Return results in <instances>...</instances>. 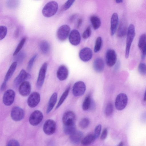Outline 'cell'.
I'll return each mask as SVG.
<instances>
[{
    "label": "cell",
    "mask_w": 146,
    "mask_h": 146,
    "mask_svg": "<svg viewBox=\"0 0 146 146\" xmlns=\"http://www.w3.org/2000/svg\"><path fill=\"white\" fill-rule=\"evenodd\" d=\"M68 74V71L67 68L64 65H61L58 68L57 72V76L60 81L66 80Z\"/></svg>",
    "instance_id": "20"
},
{
    "label": "cell",
    "mask_w": 146,
    "mask_h": 146,
    "mask_svg": "<svg viewBox=\"0 0 146 146\" xmlns=\"http://www.w3.org/2000/svg\"><path fill=\"white\" fill-rule=\"evenodd\" d=\"M82 23V20L81 19H78L77 23V26L78 27H79L81 25Z\"/></svg>",
    "instance_id": "45"
},
{
    "label": "cell",
    "mask_w": 146,
    "mask_h": 146,
    "mask_svg": "<svg viewBox=\"0 0 146 146\" xmlns=\"http://www.w3.org/2000/svg\"><path fill=\"white\" fill-rule=\"evenodd\" d=\"M26 40V38L24 37L20 41L13 53V56H16L19 52L24 44Z\"/></svg>",
    "instance_id": "33"
},
{
    "label": "cell",
    "mask_w": 146,
    "mask_h": 146,
    "mask_svg": "<svg viewBox=\"0 0 146 146\" xmlns=\"http://www.w3.org/2000/svg\"><path fill=\"white\" fill-rule=\"evenodd\" d=\"M83 135L82 132L80 131H75L70 135L69 139L70 142L74 144L79 143Z\"/></svg>",
    "instance_id": "23"
},
{
    "label": "cell",
    "mask_w": 146,
    "mask_h": 146,
    "mask_svg": "<svg viewBox=\"0 0 146 146\" xmlns=\"http://www.w3.org/2000/svg\"><path fill=\"white\" fill-rule=\"evenodd\" d=\"M118 24V17L116 13L113 14L111 19L110 34L113 36L115 33Z\"/></svg>",
    "instance_id": "21"
},
{
    "label": "cell",
    "mask_w": 146,
    "mask_h": 146,
    "mask_svg": "<svg viewBox=\"0 0 146 146\" xmlns=\"http://www.w3.org/2000/svg\"><path fill=\"white\" fill-rule=\"evenodd\" d=\"M24 116V111L20 107L15 106L12 109L11 116L13 120L15 121H20L23 118Z\"/></svg>",
    "instance_id": "9"
},
{
    "label": "cell",
    "mask_w": 146,
    "mask_h": 146,
    "mask_svg": "<svg viewBox=\"0 0 146 146\" xmlns=\"http://www.w3.org/2000/svg\"><path fill=\"white\" fill-rule=\"evenodd\" d=\"M93 66L94 69L96 72H102L104 67L103 60L100 58H96L94 62Z\"/></svg>",
    "instance_id": "22"
},
{
    "label": "cell",
    "mask_w": 146,
    "mask_h": 146,
    "mask_svg": "<svg viewBox=\"0 0 146 146\" xmlns=\"http://www.w3.org/2000/svg\"><path fill=\"white\" fill-rule=\"evenodd\" d=\"M92 31L90 26H88L82 34V37L84 39H87L90 36Z\"/></svg>",
    "instance_id": "39"
},
{
    "label": "cell",
    "mask_w": 146,
    "mask_h": 146,
    "mask_svg": "<svg viewBox=\"0 0 146 146\" xmlns=\"http://www.w3.org/2000/svg\"><path fill=\"white\" fill-rule=\"evenodd\" d=\"M37 56V54L34 55L30 59L28 63L27 68L28 70H30L33 65L34 62L35 61Z\"/></svg>",
    "instance_id": "40"
},
{
    "label": "cell",
    "mask_w": 146,
    "mask_h": 146,
    "mask_svg": "<svg viewBox=\"0 0 146 146\" xmlns=\"http://www.w3.org/2000/svg\"><path fill=\"white\" fill-rule=\"evenodd\" d=\"M40 99V95L37 92H34L31 94L27 100V104L31 108L36 106L39 103Z\"/></svg>",
    "instance_id": "13"
},
{
    "label": "cell",
    "mask_w": 146,
    "mask_h": 146,
    "mask_svg": "<svg viewBox=\"0 0 146 146\" xmlns=\"http://www.w3.org/2000/svg\"><path fill=\"white\" fill-rule=\"evenodd\" d=\"M58 9L57 3L55 1H51L45 4L42 10L43 15L46 17H50L55 15Z\"/></svg>",
    "instance_id": "2"
},
{
    "label": "cell",
    "mask_w": 146,
    "mask_h": 146,
    "mask_svg": "<svg viewBox=\"0 0 146 146\" xmlns=\"http://www.w3.org/2000/svg\"><path fill=\"white\" fill-rule=\"evenodd\" d=\"M93 103L90 95L85 98L82 104V108L84 111L88 110L92 108Z\"/></svg>",
    "instance_id": "26"
},
{
    "label": "cell",
    "mask_w": 146,
    "mask_h": 146,
    "mask_svg": "<svg viewBox=\"0 0 146 146\" xmlns=\"http://www.w3.org/2000/svg\"><path fill=\"white\" fill-rule=\"evenodd\" d=\"M79 56L80 59L82 61L88 62L92 58V50L88 47L84 48L80 50L79 53Z\"/></svg>",
    "instance_id": "16"
},
{
    "label": "cell",
    "mask_w": 146,
    "mask_h": 146,
    "mask_svg": "<svg viewBox=\"0 0 146 146\" xmlns=\"http://www.w3.org/2000/svg\"><path fill=\"white\" fill-rule=\"evenodd\" d=\"M17 65L16 62H14L12 64L5 75L3 82L7 83L11 78L16 69Z\"/></svg>",
    "instance_id": "25"
},
{
    "label": "cell",
    "mask_w": 146,
    "mask_h": 146,
    "mask_svg": "<svg viewBox=\"0 0 146 146\" xmlns=\"http://www.w3.org/2000/svg\"><path fill=\"white\" fill-rule=\"evenodd\" d=\"M47 68L46 62L44 63L40 68L36 83V86L38 89L40 88L43 84Z\"/></svg>",
    "instance_id": "5"
},
{
    "label": "cell",
    "mask_w": 146,
    "mask_h": 146,
    "mask_svg": "<svg viewBox=\"0 0 146 146\" xmlns=\"http://www.w3.org/2000/svg\"><path fill=\"white\" fill-rule=\"evenodd\" d=\"M143 100L145 102L146 101V89L144 94V95L143 98Z\"/></svg>",
    "instance_id": "48"
},
{
    "label": "cell",
    "mask_w": 146,
    "mask_h": 146,
    "mask_svg": "<svg viewBox=\"0 0 146 146\" xmlns=\"http://www.w3.org/2000/svg\"><path fill=\"white\" fill-rule=\"evenodd\" d=\"M102 43V39L101 37H98L96 41L94 50L95 53L98 52L100 50Z\"/></svg>",
    "instance_id": "32"
},
{
    "label": "cell",
    "mask_w": 146,
    "mask_h": 146,
    "mask_svg": "<svg viewBox=\"0 0 146 146\" xmlns=\"http://www.w3.org/2000/svg\"><path fill=\"white\" fill-rule=\"evenodd\" d=\"M7 83L3 82L2 83L1 88V91H3L6 88Z\"/></svg>",
    "instance_id": "44"
},
{
    "label": "cell",
    "mask_w": 146,
    "mask_h": 146,
    "mask_svg": "<svg viewBox=\"0 0 146 146\" xmlns=\"http://www.w3.org/2000/svg\"><path fill=\"white\" fill-rule=\"evenodd\" d=\"M56 123L53 120L48 119L44 123L43 127V130L44 133L48 135H51L55 131Z\"/></svg>",
    "instance_id": "10"
},
{
    "label": "cell",
    "mask_w": 146,
    "mask_h": 146,
    "mask_svg": "<svg viewBox=\"0 0 146 146\" xmlns=\"http://www.w3.org/2000/svg\"><path fill=\"white\" fill-rule=\"evenodd\" d=\"M117 59V54L115 51L112 49L108 50L106 55V61L107 66H112L116 63Z\"/></svg>",
    "instance_id": "8"
},
{
    "label": "cell",
    "mask_w": 146,
    "mask_h": 146,
    "mask_svg": "<svg viewBox=\"0 0 146 146\" xmlns=\"http://www.w3.org/2000/svg\"><path fill=\"white\" fill-rule=\"evenodd\" d=\"M115 1L117 3H122L123 1L122 0H116Z\"/></svg>",
    "instance_id": "47"
},
{
    "label": "cell",
    "mask_w": 146,
    "mask_h": 146,
    "mask_svg": "<svg viewBox=\"0 0 146 146\" xmlns=\"http://www.w3.org/2000/svg\"><path fill=\"white\" fill-rule=\"evenodd\" d=\"M96 139L94 134H89L84 137L82 141V144L86 146L90 144Z\"/></svg>",
    "instance_id": "29"
},
{
    "label": "cell",
    "mask_w": 146,
    "mask_h": 146,
    "mask_svg": "<svg viewBox=\"0 0 146 146\" xmlns=\"http://www.w3.org/2000/svg\"><path fill=\"white\" fill-rule=\"evenodd\" d=\"M39 47L41 52L44 54H46L49 52L50 45L48 42L46 40L42 41L40 43Z\"/></svg>",
    "instance_id": "28"
},
{
    "label": "cell",
    "mask_w": 146,
    "mask_h": 146,
    "mask_svg": "<svg viewBox=\"0 0 146 146\" xmlns=\"http://www.w3.org/2000/svg\"><path fill=\"white\" fill-rule=\"evenodd\" d=\"M6 146H19V144L17 140L11 139L8 142Z\"/></svg>",
    "instance_id": "42"
},
{
    "label": "cell",
    "mask_w": 146,
    "mask_h": 146,
    "mask_svg": "<svg viewBox=\"0 0 146 146\" xmlns=\"http://www.w3.org/2000/svg\"><path fill=\"white\" fill-rule=\"evenodd\" d=\"M108 130L107 128L104 129L102 133L100 138L102 140H104L106 137L108 135Z\"/></svg>",
    "instance_id": "43"
},
{
    "label": "cell",
    "mask_w": 146,
    "mask_h": 146,
    "mask_svg": "<svg viewBox=\"0 0 146 146\" xmlns=\"http://www.w3.org/2000/svg\"><path fill=\"white\" fill-rule=\"evenodd\" d=\"M135 29L134 25L131 24L128 27L127 33L126 48L125 57L126 58H128L129 56L130 48L135 36Z\"/></svg>",
    "instance_id": "1"
},
{
    "label": "cell",
    "mask_w": 146,
    "mask_h": 146,
    "mask_svg": "<svg viewBox=\"0 0 146 146\" xmlns=\"http://www.w3.org/2000/svg\"><path fill=\"white\" fill-rule=\"evenodd\" d=\"M138 70L141 74L146 76V64L143 63H139L138 66Z\"/></svg>",
    "instance_id": "35"
},
{
    "label": "cell",
    "mask_w": 146,
    "mask_h": 146,
    "mask_svg": "<svg viewBox=\"0 0 146 146\" xmlns=\"http://www.w3.org/2000/svg\"><path fill=\"white\" fill-rule=\"evenodd\" d=\"M43 118L42 113L39 110H36L31 114L29 117V121L31 125L36 126L41 121Z\"/></svg>",
    "instance_id": "7"
},
{
    "label": "cell",
    "mask_w": 146,
    "mask_h": 146,
    "mask_svg": "<svg viewBox=\"0 0 146 146\" xmlns=\"http://www.w3.org/2000/svg\"><path fill=\"white\" fill-rule=\"evenodd\" d=\"M76 116L72 111H68L64 113L63 115L62 120L64 125L74 123Z\"/></svg>",
    "instance_id": "17"
},
{
    "label": "cell",
    "mask_w": 146,
    "mask_h": 146,
    "mask_svg": "<svg viewBox=\"0 0 146 146\" xmlns=\"http://www.w3.org/2000/svg\"><path fill=\"white\" fill-rule=\"evenodd\" d=\"M68 38L70 43L74 46L78 45L81 41L80 34L79 32L76 29H73L71 31Z\"/></svg>",
    "instance_id": "15"
},
{
    "label": "cell",
    "mask_w": 146,
    "mask_h": 146,
    "mask_svg": "<svg viewBox=\"0 0 146 146\" xmlns=\"http://www.w3.org/2000/svg\"><path fill=\"white\" fill-rule=\"evenodd\" d=\"M70 28L66 25H64L60 27L57 30L56 36L60 41H64L66 40L70 33Z\"/></svg>",
    "instance_id": "4"
},
{
    "label": "cell",
    "mask_w": 146,
    "mask_h": 146,
    "mask_svg": "<svg viewBox=\"0 0 146 146\" xmlns=\"http://www.w3.org/2000/svg\"><path fill=\"white\" fill-rule=\"evenodd\" d=\"M90 20L94 30L97 29L100 27L101 21L98 16L95 15H92L90 18Z\"/></svg>",
    "instance_id": "27"
},
{
    "label": "cell",
    "mask_w": 146,
    "mask_h": 146,
    "mask_svg": "<svg viewBox=\"0 0 146 146\" xmlns=\"http://www.w3.org/2000/svg\"><path fill=\"white\" fill-rule=\"evenodd\" d=\"M70 88V86L68 87L63 92L61 96L58 103L56 107V108L58 109L62 104L67 97Z\"/></svg>",
    "instance_id": "31"
},
{
    "label": "cell",
    "mask_w": 146,
    "mask_h": 146,
    "mask_svg": "<svg viewBox=\"0 0 146 146\" xmlns=\"http://www.w3.org/2000/svg\"><path fill=\"white\" fill-rule=\"evenodd\" d=\"M113 111V107L111 102L109 103L107 105L105 110V113L108 116L111 115Z\"/></svg>",
    "instance_id": "34"
},
{
    "label": "cell",
    "mask_w": 146,
    "mask_h": 146,
    "mask_svg": "<svg viewBox=\"0 0 146 146\" xmlns=\"http://www.w3.org/2000/svg\"><path fill=\"white\" fill-rule=\"evenodd\" d=\"M19 92L23 96H26L30 93L31 90V85L28 81H24L20 85L19 87Z\"/></svg>",
    "instance_id": "14"
},
{
    "label": "cell",
    "mask_w": 146,
    "mask_h": 146,
    "mask_svg": "<svg viewBox=\"0 0 146 146\" xmlns=\"http://www.w3.org/2000/svg\"><path fill=\"white\" fill-rule=\"evenodd\" d=\"M64 132L66 134L71 135L76 131V127L74 123L64 125Z\"/></svg>",
    "instance_id": "30"
},
{
    "label": "cell",
    "mask_w": 146,
    "mask_h": 146,
    "mask_svg": "<svg viewBox=\"0 0 146 146\" xmlns=\"http://www.w3.org/2000/svg\"><path fill=\"white\" fill-rule=\"evenodd\" d=\"M101 128L102 126L100 124L98 125L96 127L94 134L96 139L99 136L101 131Z\"/></svg>",
    "instance_id": "41"
},
{
    "label": "cell",
    "mask_w": 146,
    "mask_h": 146,
    "mask_svg": "<svg viewBox=\"0 0 146 146\" xmlns=\"http://www.w3.org/2000/svg\"><path fill=\"white\" fill-rule=\"evenodd\" d=\"M7 31V28L5 26H0V40L3 39L5 37Z\"/></svg>",
    "instance_id": "36"
},
{
    "label": "cell",
    "mask_w": 146,
    "mask_h": 146,
    "mask_svg": "<svg viewBox=\"0 0 146 146\" xmlns=\"http://www.w3.org/2000/svg\"><path fill=\"white\" fill-rule=\"evenodd\" d=\"M57 99V94L56 92L53 93L51 96L48 104L46 112L49 113L53 108L55 105Z\"/></svg>",
    "instance_id": "24"
},
{
    "label": "cell",
    "mask_w": 146,
    "mask_h": 146,
    "mask_svg": "<svg viewBox=\"0 0 146 146\" xmlns=\"http://www.w3.org/2000/svg\"><path fill=\"white\" fill-rule=\"evenodd\" d=\"M123 142H120L117 146H123Z\"/></svg>",
    "instance_id": "49"
},
{
    "label": "cell",
    "mask_w": 146,
    "mask_h": 146,
    "mask_svg": "<svg viewBox=\"0 0 146 146\" xmlns=\"http://www.w3.org/2000/svg\"><path fill=\"white\" fill-rule=\"evenodd\" d=\"M15 96V93L11 89L8 90L4 93L3 101L4 104L6 106H10L13 103Z\"/></svg>",
    "instance_id": "11"
},
{
    "label": "cell",
    "mask_w": 146,
    "mask_h": 146,
    "mask_svg": "<svg viewBox=\"0 0 146 146\" xmlns=\"http://www.w3.org/2000/svg\"><path fill=\"white\" fill-rule=\"evenodd\" d=\"M75 0H68L63 5L62 7V10L65 11L69 9L74 3Z\"/></svg>",
    "instance_id": "38"
},
{
    "label": "cell",
    "mask_w": 146,
    "mask_h": 146,
    "mask_svg": "<svg viewBox=\"0 0 146 146\" xmlns=\"http://www.w3.org/2000/svg\"><path fill=\"white\" fill-rule=\"evenodd\" d=\"M90 124V121L87 118L82 119L79 123L80 127L82 128H85L87 127Z\"/></svg>",
    "instance_id": "37"
},
{
    "label": "cell",
    "mask_w": 146,
    "mask_h": 146,
    "mask_svg": "<svg viewBox=\"0 0 146 146\" xmlns=\"http://www.w3.org/2000/svg\"><path fill=\"white\" fill-rule=\"evenodd\" d=\"M19 29L18 28H17L16 30L15 31V38H17L18 37L19 34Z\"/></svg>",
    "instance_id": "46"
},
{
    "label": "cell",
    "mask_w": 146,
    "mask_h": 146,
    "mask_svg": "<svg viewBox=\"0 0 146 146\" xmlns=\"http://www.w3.org/2000/svg\"><path fill=\"white\" fill-rule=\"evenodd\" d=\"M128 98L125 93H121L118 94L116 97L115 106L117 110L121 111L123 110L127 105Z\"/></svg>",
    "instance_id": "3"
},
{
    "label": "cell",
    "mask_w": 146,
    "mask_h": 146,
    "mask_svg": "<svg viewBox=\"0 0 146 146\" xmlns=\"http://www.w3.org/2000/svg\"><path fill=\"white\" fill-rule=\"evenodd\" d=\"M86 90L85 83L81 81L76 82L74 84L72 88V93L75 96H79L83 95Z\"/></svg>",
    "instance_id": "6"
},
{
    "label": "cell",
    "mask_w": 146,
    "mask_h": 146,
    "mask_svg": "<svg viewBox=\"0 0 146 146\" xmlns=\"http://www.w3.org/2000/svg\"><path fill=\"white\" fill-rule=\"evenodd\" d=\"M128 28L126 20L124 19H122L120 21L117 30L118 37L120 38L124 37L127 34Z\"/></svg>",
    "instance_id": "18"
},
{
    "label": "cell",
    "mask_w": 146,
    "mask_h": 146,
    "mask_svg": "<svg viewBox=\"0 0 146 146\" xmlns=\"http://www.w3.org/2000/svg\"><path fill=\"white\" fill-rule=\"evenodd\" d=\"M138 48L141 51V57L144 60L146 57V34H143L140 36L138 44Z\"/></svg>",
    "instance_id": "12"
},
{
    "label": "cell",
    "mask_w": 146,
    "mask_h": 146,
    "mask_svg": "<svg viewBox=\"0 0 146 146\" xmlns=\"http://www.w3.org/2000/svg\"><path fill=\"white\" fill-rule=\"evenodd\" d=\"M31 75L27 73L24 69L22 70L14 81V85L17 86L25 81L26 79L30 78Z\"/></svg>",
    "instance_id": "19"
}]
</instances>
